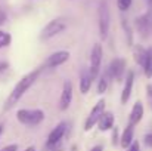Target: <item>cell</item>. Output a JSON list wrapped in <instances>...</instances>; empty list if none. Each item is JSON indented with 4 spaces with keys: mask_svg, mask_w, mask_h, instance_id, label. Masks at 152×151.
Here are the masks:
<instances>
[{
    "mask_svg": "<svg viewBox=\"0 0 152 151\" xmlns=\"http://www.w3.org/2000/svg\"><path fill=\"white\" fill-rule=\"evenodd\" d=\"M40 73H42V68H36V70L30 71L28 74H25V76L13 86L12 92L9 94V96L6 98V102H4V105H3V110H4V111L10 110L12 107H15V104H18V102L21 101V98L27 94V91L37 82Z\"/></svg>",
    "mask_w": 152,
    "mask_h": 151,
    "instance_id": "6da1fadb",
    "label": "cell"
},
{
    "mask_svg": "<svg viewBox=\"0 0 152 151\" xmlns=\"http://www.w3.org/2000/svg\"><path fill=\"white\" fill-rule=\"evenodd\" d=\"M45 111L40 110V108H33V110H28V108H21L16 111V120L24 124V126H39L43 120H45Z\"/></svg>",
    "mask_w": 152,
    "mask_h": 151,
    "instance_id": "7a4b0ae2",
    "label": "cell"
},
{
    "mask_svg": "<svg viewBox=\"0 0 152 151\" xmlns=\"http://www.w3.org/2000/svg\"><path fill=\"white\" fill-rule=\"evenodd\" d=\"M109 25H111V13L106 0H101L98 6V27H99V37L105 40L109 33Z\"/></svg>",
    "mask_w": 152,
    "mask_h": 151,
    "instance_id": "3957f363",
    "label": "cell"
},
{
    "mask_svg": "<svg viewBox=\"0 0 152 151\" xmlns=\"http://www.w3.org/2000/svg\"><path fill=\"white\" fill-rule=\"evenodd\" d=\"M65 30H66V22H65V19H62V18H55V19L49 21V22L43 27V30H42V33H40V40H43V42L50 40L53 37H56L58 34L64 33Z\"/></svg>",
    "mask_w": 152,
    "mask_h": 151,
    "instance_id": "277c9868",
    "label": "cell"
},
{
    "mask_svg": "<svg viewBox=\"0 0 152 151\" xmlns=\"http://www.w3.org/2000/svg\"><path fill=\"white\" fill-rule=\"evenodd\" d=\"M134 28L143 40H148L152 36V13L148 10L134 19Z\"/></svg>",
    "mask_w": 152,
    "mask_h": 151,
    "instance_id": "5b68a950",
    "label": "cell"
},
{
    "mask_svg": "<svg viewBox=\"0 0 152 151\" xmlns=\"http://www.w3.org/2000/svg\"><path fill=\"white\" fill-rule=\"evenodd\" d=\"M102 56H103V50H102L101 43H95L92 52H90V65H89V73L92 76V79L95 80L99 73H101V64H102Z\"/></svg>",
    "mask_w": 152,
    "mask_h": 151,
    "instance_id": "8992f818",
    "label": "cell"
},
{
    "mask_svg": "<svg viewBox=\"0 0 152 151\" xmlns=\"http://www.w3.org/2000/svg\"><path fill=\"white\" fill-rule=\"evenodd\" d=\"M127 73V64L124 58H114L108 67V77H111L115 82L124 80V76Z\"/></svg>",
    "mask_w": 152,
    "mask_h": 151,
    "instance_id": "52a82bcc",
    "label": "cell"
},
{
    "mask_svg": "<svg viewBox=\"0 0 152 151\" xmlns=\"http://www.w3.org/2000/svg\"><path fill=\"white\" fill-rule=\"evenodd\" d=\"M105 105H106V104H105V99H99L95 104V107L92 108V111L89 113V116H87V119H86V122H84V130H86V132H89L95 124H98L101 116L105 113Z\"/></svg>",
    "mask_w": 152,
    "mask_h": 151,
    "instance_id": "ba28073f",
    "label": "cell"
},
{
    "mask_svg": "<svg viewBox=\"0 0 152 151\" xmlns=\"http://www.w3.org/2000/svg\"><path fill=\"white\" fill-rule=\"evenodd\" d=\"M74 98V88H72V83L69 80H65L64 82V86H62V92H61V98H59V110L61 111H66L72 102Z\"/></svg>",
    "mask_w": 152,
    "mask_h": 151,
    "instance_id": "9c48e42d",
    "label": "cell"
},
{
    "mask_svg": "<svg viewBox=\"0 0 152 151\" xmlns=\"http://www.w3.org/2000/svg\"><path fill=\"white\" fill-rule=\"evenodd\" d=\"M65 133H66V123H65V122L58 123V124H56V127H53V129H52V132L49 133V136H48L46 147H48V148H53V147H56V145L62 141V138H64V135H65Z\"/></svg>",
    "mask_w": 152,
    "mask_h": 151,
    "instance_id": "30bf717a",
    "label": "cell"
},
{
    "mask_svg": "<svg viewBox=\"0 0 152 151\" xmlns=\"http://www.w3.org/2000/svg\"><path fill=\"white\" fill-rule=\"evenodd\" d=\"M69 52L68 50H56L53 52L52 55L48 56V59L45 61V67L46 68H56V67H61L64 65L68 59H69Z\"/></svg>",
    "mask_w": 152,
    "mask_h": 151,
    "instance_id": "8fae6325",
    "label": "cell"
},
{
    "mask_svg": "<svg viewBox=\"0 0 152 151\" xmlns=\"http://www.w3.org/2000/svg\"><path fill=\"white\" fill-rule=\"evenodd\" d=\"M133 85H134V71L129 70L124 76V86H123V92H121V96H120V101H121L123 105H126L132 98Z\"/></svg>",
    "mask_w": 152,
    "mask_h": 151,
    "instance_id": "7c38bea8",
    "label": "cell"
},
{
    "mask_svg": "<svg viewBox=\"0 0 152 151\" xmlns=\"http://www.w3.org/2000/svg\"><path fill=\"white\" fill-rule=\"evenodd\" d=\"M143 116H145V108H143V104H142L140 101H136V102L133 104V108H132L130 116H129V124H132V126L139 124V123L142 122Z\"/></svg>",
    "mask_w": 152,
    "mask_h": 151,
    "instance_id": "4fadbf2b",
    "label": "cell"
},
{
    "mask_svg": "<svg viewBox=\"0 0 152 151\" xmlns=\"http://www.w3.org/2000/svg\"><path fill=\"white\" fill-rule=\"evenodd\" d=\"M133 138H134V126L127 124L126 129L123 130V133L120 135V145L126 150L133 144Z\"/></svg>",
    "mask_w": 152,
    "mask_h": 151,
    "instance_id": "5bb4252c",
    "label": "cell"
},
{
    "mask_svg": "<svg viewBox=\"0 0 152 151\" xmlns=\"http://www.w3.org/2000/svg\"><path fill=\"white\" fill-rule=\"evenodd\" d=\"M114 114L111 111H105L103 114L101 116L99 122H98V127L101 132H108L114 127Z\"/></svg>",
    "mask_w": 152,
    "mask_h": 151,
    "instance_id": "9a60e30c",
    "label": "cell"
},
{
    "mask_svg": "<svg viewBox=\"0 0 152 151\" xmlns=\"http://www.w3.org/2000/svg\"><path fill=\"white\" fill-rule=\"evenodd\" d=\"M92 83H93V79L89 73V70H83L81 74H80V80H78V86H80V92L83 95L89 94L90 88H92Z\"/></svg>",
    "mask_w": 152,
    "mask_h": 151,
    "instance_id": "2e32d148",
    "label": "cell"
},
{
    "mask_svg": "<svg viewBox=\"0 0 152 151\" xmlns=\"http://www.w3.org/2000/svg\"><path fill=\"white\" fill-rule=\"evenodd\" d=\"M146 52H148V49L143 48L142 45H134L133 46V59L137 65L143 67L145 59H146Z\"/></svg>",
    "mask_w": 152,
    "mask_h": 151,
    "instance_id": "e0dca14e",
    "label": "cell"
},
{
    "mask_svg": "<svg viewBox=\"0 0 152 151\" xmlns=\"http://www.w3.org/2000/svg\"><path fill=\"white\" fill-rule=\"evenodd\" d=\"M143 73H145V77L146 79H152V46L148 48L146 52V59H145V64H143Z\"/></svg>",
    "mask_w": 152,
    "mask_h": 151,
    "instance_id": "ac0fdd59",
    "label": "cell"
},
{
    "mask_svg": "<svg viewBox=\"0 0 152 151\" xmlns=\"http://www.w3.org/2000/svg\"><path fill=\"white\" fill-rule=\"evenodd\" d=\"M121 25L126 31V40H127V45L129 46H133V31H132V27L129 25L127 19L126 18H121Z\"/></svg>",
    "mask_w": 152,
    "mask_h": 151,
    "instance_id": "d6986e66",
    "label": "cell"
},
{
    "mask_svg": "<svg viewBox=\"0 0 152 151\" xmlns=\"http://www.w3.org/2000/svg\"><path fill=\"white\" fill-rule=\"evenodd\" d=\"M108 79H109L108 74H102L101 76V79H99V82H98V94H99V95H102V94L106 92V89H108V83H109Z\"/></svg>",
    "mask_w": 152,
    "mask_h": 151,
    "instance_id": "ffe728a7",
    "label": "cell"
},
{
    "mask_svg": "<svg viewBox=\"0 0 152 151\" xmlns=\"http://www.w3.org/2000/svg\"><path fill=\"white\" fill-rule=\"evenodd\" d=\"M10 42H12V36H10L9 33H6V31H1V30H0V49H1V48L9 46V45H10Z\"/></svg>",
    "mask_w": 152,
    "mask_h": 151,
    "instance_id": "44dd1931",
    "label": "cell"
},
{
    "mask_svg": "<svg viewBox=\"0 0 152 151\" xmlns=\"http://www.w3.org/2000/svg\"><path fill=\"white\" fill-rule=\"evenodd\" d=\"M132 3H133V0H117V7L121 12H127L132 7Z\"/></svg>",
    "mask_w": 152,
    "mask_h": 151,
    "instance_id": "7402d4cb",
    "label": "cell"
},
{
    "mask_svg": "<svg viewBox=\"0 0 152 151\" xmlns=\"http://www.w3.org/2000/svg\"><path fill=\"white\" fill-rule=\"evenodd\" d=\"M112 130V141H111V144L112 145H117V144H120V130H118V127L115 126V127H112L111 129Z\"/></svg>",
    "mask_w": 152,
    "mask_h": 151,
    "instance_id": "603a6c76",
    "label": "cell"
},
{
    "mask_svg": "<svg viewBox=\"0 0 152 151\" xmlns=\"http://www.w3.org/2000/svg\"><path fill=\"white\" fill-rule=\"evenodd\" d=\"M7 71H9V64L6 61H0V76H3Z\"/></svg>",
    "mask_w": 152,
    "mask_h": 151,
    "instance_id": "cb8c5ba5",
    "label": "cell"
},
{
    "mask_svg": "<svg viewBox=\"0 0 152 151\" xmlns=\"http://www.w3.org/2000/svg\"><path fill=\"white\" fill-rule=\"evenodd\" d=\"M143 142L148 148H152V133H146L145 138H143Z\"/></svg>",
    "mask_w": 152,
    "mask_h": 151,
    "instance_id": "d4e9b609",
    "label": "cell"
},
{
    "mask_svg": "<svg viewBox=\"0 0 152 151\" xmlns=\"http://www.w3.org/2000/svg\"><path fill=\"white\" fill-rule=\"evenodd\" d=\"M146 96H148L149 105H151V108H152V85H146Z\"/></svg>",
    "mask_w": 152,
    "mask_h": 151,
    "instance_id": "484cf974",
    "label": "cell"
},
{
    "mask_svg": "<svg viewBox=\"0 0 152 151\" xmlns=\"http://www.w3.org/2000/svg\"><path fill=\"white\" fill-rule=\"evenodd\" d=\"M126 151H140V145H139V142H137V141H133V144H132L129 148H126Z\"/></svg>",
    "mask_w": 152,
    "mask_h": 151,
    "instance_id": "4316f807",
    "label": "cell"
},
{
    "mask_svg": "<svg viewBox=\"0 0 152 151\" xmlns=\"http://www.w3.org/2000/svg\"><path fill=\"white\" fill-rule=\"evenodd\" d=\"M0 151H18V145H16V144H10V145L3 147Z\"/></svg>",
    "mask_w": 152,
    "mask_h": 151,
    "instance_id": "83f0119b",
    "label": "cell"
},
{
    "mask_svg": "<svg viewBox=\"0 0 152 151\" xmlns=\"http://www.w3.org/2000/svg\"><path fill=\"white\" fill-rule=\"evenodd\" d=\"M4 22H6V13L0 9V25H3Z\"/></svg>",
    "mask_w": 152,
    "mask_h": 151,
    "instance_id": "f1b7e54d",
    "label": "cell"
},
{
    "mask_svg": "<svg viewBox=\"0 0 152 151\" xmlns=\"http://www.w3.org/2000/svg\"><path fill=\"white\" fill-rule=\"evenodd\" d=\"M90 151H103V147H102V145H95Z\"/></svg>",
    "mask_w": 152,
    "mask_h": 151,
    "instance_id": "f546056e",
    "label": "cell"
},
{
    "mask_svg": "<svg viewBox=\"0 0 152 151\" xmlns=\"http://www.w3.org/2000/svg\"><path fill=\"white\" fill-rule=\"evenodd\" d=\"M146 3H148V9H149V12L152 13V0H146Z\"/></svg>",
    "mask_w": 152,
    "mask_h": 151,
    "instance_id": "4dcf8cb0",
    "label": "cell"
},
{
    "mask_svg": "<svg viewBox=\"0 0 152 151\" xmlns=\"http://www.w3.org/2000/svg\"><path fill=\"white\" fill-rule=\"evenodd\" d=\"M24 151H36V147H34V145H31V147H27V148H25Z\"/></svg>",
    "mask_w": 152,
    "mask_h": 151,
    "instance_id": "1f68e13d",
    "label": "cell"
},
{
    "mask_svg": "<svg viewBox=\"0 0 152 151\" xmlns=\"http://www.w3.org/2000/svg\"><path fill=\"white\" fill-rule=\"evenodd\" d=\"M1 135H3V124H0V138H1Z\"/></svg>",
    "mask_w": 152,
    "mask_h": 151,
    "instance_id": "d6a6232c",
    "label": "cell"
}]
</instances>
